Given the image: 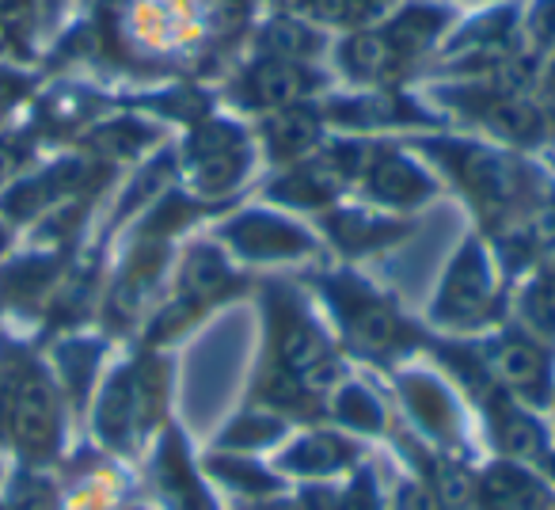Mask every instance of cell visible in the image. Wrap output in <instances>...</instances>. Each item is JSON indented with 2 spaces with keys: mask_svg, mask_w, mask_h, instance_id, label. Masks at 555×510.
Masks as SVG:
<instances>
[{
  "mask_svg": "<svg viewBox=\"0 0 555 510\" xmlns=\"http://www.w3.org/2000/svg\"><path fill=\"white\" fill-rule=\"evenodd\" d=\"M0 510H4V507H0Z\"/></svg>",
  "mask_w": 555,
  "mask_h": 510,
  "instance_id": "35",
  "label": "cell"
},
{
  "mask_svg": "<svg viewBox=\"0 0 555 510\" xmlns=\"http://www.w3.org/2000/svg\"><path fill=\"white\" fill-rule=\"evenodd\" d=\"M217 469H221L224 480H232V484H244L247 492H255V495H259V492H274V487H278L274 480L262 476V472L251 469V464H217Z\"/></svg>",
  "mask_w": 555,
  "mask_h": 510,
  "instance_id": "30",
  "label": "cell"
},
{
  "mask_svg": "<svg viewBox=\"0 0 555 510\" xmlns=\"http://www.w3.org/2000/svg\"><path fill=\"white\" fill-rule=\"evenodd\" d=\"M494 434L502 438V446H506L509 457H521V461H540V457L547 454L544 431H540V426L532 423L525 411L506 408V404L499 408V426H494Z\"/></svg>",
  "mask_w": 555,
  "mask_h": 510,
  "instance_id": "16",
  "label": "cell"
},
{
  "mask_svg": "<svg viewBox=\"0 0 555 510\" xmlns=\"http://www.w3.org/2000/svg\"><path fill=\"white\" fill-rule=\"evenodd\" d=\"M552 464H555V461H552Z\"/></svg>",
  "mask_w": 555,
  "mask_h": 510,
  "instance_id": "36",
  "label": "cell"
},
{
  "mask_svg": "<svg viewBox=\"0 0 555 510\" xmlns=\"http://www.w3.org/2000/svg\"><path fill=\"white\" fill-rule=\"evenodd\" d=\"M335 408H339L343 423L354 426V431H377V426H380V404L373 400L370 388H362V385L339 388V400H335Z\"/></svg>",
  "mask_w": 555,
  "mask_h": 510,
  "instance_id": "24",
  "label": "cell"
},
{
  "mask_svg": "<svg viewBox=\"0 0 555 510\" xmlns=\"http://www.w3.org/2000/svg\"><path fill=\"white\" fill-rule=\"evenodd\" d=\"M525 35L537 47H555V0H540L537 9L525 20Z\"/></svg>",
  "mask_w": 555,
  "mask_h": 510,
  "instance_id": "29",
  "label": "cell"
},
{
  "mask_svg": "<svg viewBox=\"0 0 555 510\" xmlns=\"http://www.w3.org/2000/svg\"><path fill=\"white\" fill-rule=\"evenodd\" d=\"M224 282H229V267H224V259L214 252V247L191 252V259H186V267H183V294L186 297L206 302V297H214Z\"/></svg>",
  "mask_w": 555,
  "mask_h": 510,
  "instance_id": "19",
  "label": "cell"
},
{
  "mask_svg": "<svg viewBox=\"0 0 555 510\" xmlns=\"http://www.w3.org/2000/svg\"><path fill=\"white\" fill-rule=\"evenodd\" d=\"M278 419H270V416H262V411H255V416H244L236 426H232L229 434H224V442L229 446H259V442H267V438H274L278 434Z\"/></svg>",
  "mask_w": 555,
  "mask_h": 510,
  "instance_id": "27",
  "label": "cell"
},
{
  "mask_svg": "<svg viewBox=\"0 0 555 510\" xmlns=\"http://www.w3.org/2000/svg\"><path fill=\"white\" fill-rule=\"evenodd\" d=\"M483 118L491 130L502 133V138L525 141V145H529V141H540V133H544V115H540L529 100H521V95H514V100H499V95H494Z\"/></svg>",
  "mask_w": 555,
  "mask_h": 510,
  "instance_id": "14",
  "label": "cell"
},
{
  "mask_svg": "<svg viewBox=\"0 0 555 510\" xmlns=\"http://www.w3.org/2000/svg\"><path fill=\"white\" fill-rule=\"evenodd\" d=\"M160 484H164L168 499L176 502L179 510H209L202 487L194 484L191 464H186L183 446H179V442H168V446H164V454H160Z\"/></svg>",
  "mask_w": 555,
  "mask_h": 510,
  "instance_id": "15",
  "label": "cell"
},
{
  "mask_svg": "<svg viewBox=\"0 0 555 510\" xmlns=\"http://www.w3.org/2000/svg\"><path fill=\"white\" fill-rule=\"evenodd\" d=\"M191 153H194V164H198L202 187H209V191L229 187L232 179L240 176V168H244V145H240L236 133L224 130V126H206L202 133H194Z\"/></svg>",
  "mask_w": 555,
  "mask_h": 510,
  "instance_id": "9",
  "label": "cell"
},
{
  "mask_svg": "<svg viewBox=\"0 0 555 510\" xmlns=\"http://www.w3.org/2000/svg\"><path fill=\"white\" fill-rule=\"evenodd\" d=\"M229 240L236 252L251 255V259H282V255H305L312 247L309 232L297 225L278 221V217L247 214L229 225Z\"/></svg>",
  "mask_w": 555,
  "mask_h": 510,
  "instance_id": "7",
  "label": "cell"
},
{
  "mask_svg": "<svg viewBox=\"0 0 555 510\" xmlns=\"http://www.w3.org/2000/svg\"><path fill=\"white\" fill-rule=\"evenodd\" d=\"M247 95H251V103H259L267 111H286L297 107L309 95V77H305L301 65L270 58V62L255 65L247 73Z\"/></svg>",
  "mask_w": 555,
  "mask_h": 510,
  "instance_id": "10",
  "label": "cell"
},
{
  "mask_svg": "<svg viewBox=\"0 0 555 510\" xmlns=\"http://www.w3.org/2000/svg\"><path fill=\"white\" fill-rule=\"evenodd\" d=\"M262 42H267V50L274 58H282V62H309L312 54L320 50L317 35L309 31L305 24H297V20H274V24L262 31Z\"/></svg>",
  "mask_w": 555,
  "mask_h": 510,
  "instance_id": "20",
  "label": "cell"
},
{
  "mask_svg": "<svg viewBox=\"0 0 555 510\" xmlns=\"http://www.w3.org/2000/svg\"><path fill=\"white\" fill-rule=\"evenodd\" d=\"M487 370L494 381L514 388L529 404H544L552 393V370H547V355L525 335H502L487 355Z\"/></svg>",
  "mask_w": 555,
  "mask_h": 510,
  "instance_id": "5",
  "label": "cell"
},
{
  "mask_svg": "<svg viewBox=\"0 0 555 510\" xmlns=\"http://www.w3.org/2000/svg\"><path fill=\"white\" fill-rule=\"evenodd\" d=\"M365 187H370L373 199L388 202V206H415V202H423L430 194L426 171L396 153L373 156V164L365 168Z\"/></svg>",
  "mask_w": 555,
  "mask_h": 510,
  "instance_id": "8",
  "label": "cell"
},
{
  "mask_svg": "<svg viewBox=\"0 0 555 510\" xmlns=\"http://www.w3.org/2000/svg\"><path fill=\"white\" fill-rule=\"evenodd\" d=\"M335 302H339V309H343V328H347L358 347L385 350L400 340V320H396V313L388 309L385 302H377L373 294L354 290V282H343Z\"/></svg>",
  "mask_w": 555,
  "mask_h": 510,
  "instance_id": "6",
  "label": "cell"
},
{
  "mask_svg": "<svg viewBox=\"0 0 555 510\" xmlns=\"http://www.w3.org/2000/svg\"><path fill=\"white\" fill-rule=\"evenodd\" d=\"M403 393H408V400H411V408H415V416L423 419L430 431H446V426H453V408H449V400H446V393H441L434 381H423V378H415L411 385H403Z\"/></svg>",
  "mask_w": 555,
  "mask_h": 510,
  "instance_id": "23",
  "label": "cell"
},
{
  "mask_svg": "<svg viewBox=\"0 0 555 510\" xmlns=\"http://www.w3.org/2000/svg\"><path fill=\"white\" fill-rule=\"evenodd\" d=\"M370 0H309V12L320 24H354L365 16Z\"/></svg>",
  "mask_w": 555,
  "mask_h": 510,
  "instance_id": "28",
  "label": "cell"
},
{
  "mask_svg": "<svg viewBox=\"0 0 555 510\" xmlns=\"http://www.w3.org/2000/svg\"><path fill=\"white\" fill-rule=\"evenodd\" d=\"M160 264H164L160 252H141L138 259H133L130 271L122 275V282H118L115 297H111V313H115V320H130L133 313H138L141 297L149 294V286H153Z\"/></svg>",
  "mask_w": 555,
  "mask_h": 510,
  "instance_id": "17",
  "label": "cell"
},
{
  "mask_svg": "<svg viewBox=\"0 0 555 510\" xmlns=\"http://www.w3.org/2000/svg\"><path fill=\"white\" fill-rule=\"evenodd\" d=\"M0 423H4V393H0Z\"/></svg>",
  "mask_w": 555,
  "mask_h": 510,
  "instance_id": "33",
  "label": "cell"
},
{
  "mask_svg": "<svg viewBox=\"0 0 555 510\" xmlns=\"http://www.w3.org/2000/svg\"><path fill=\"white\" fill-rule=\"evenodd\" d=\"M441 156L449 161V171L461 179V187L479 202V206H509L521 191V171L506 156L479 145H441Z\"/></svg>",
  "mask_w": 555,
  "mask_h": 510,
  "instance_id": "4",
  "label": "cell"
},
{
  "mask_svg": "<svg viewBox=\"0 0 555 510\" xmlns=\"http://www.w3.org/2000/svg\"><path fill=\"white\" fill-rule=\"evenodd\" d=\"M12 510H62V507H57V492L50 487V480L24 472L16 480V487H12Z\"/></svg>",
  "mask_w": 555,
  "mask_h": 510,
  "instance_id": "26",
  "label": "cell"
},
{
  "mask_svg": "<svg viewBox=\"0 0 555 510\" xmlns=\"http://www.w3.org/2000/svg\"><path fill=\"white\" fill-rule=\"evenodd\" d=\"M400 510H446L430 484H403L400 487Z\"/></svg>",
  "mask_w": 555,
  "mask_h": 510,
  "instance_id": "31",
  "label": "cell"
},
{
  "mask_svg": "<svg viewBox=\"0 0 555 510\" xmlns=\"http://www.w3.org/2000/svg\"><path fill=\"white\" fill-rule=\"evenodd\" d=\"M332 237L339 240L347 252H362V247H373V244H385V240H396L400 229L392 221H373L365 214H335L327 221Z\"/></svg>",
  "mask_w": 555,
  "mask_h": 510,
  "instance_id": "18",
  "label": "cell"
},
{
  "mask_svg": "<svg viewBox=\"0 0 555 510\" xmlns=\"http://www.w3.org/2000/svg\"><path fill=\"white\" fill-rule=\"evenodd\" d=\"M521 317L540 340L555 335V275H540L521 297Z\"/></svg>",
  "mask_w": 555,
  "mask_h": 510,
  "instance_id": "22",
  "label": "cell"
},
{
  "mask_svg": "<svg viewBox=\"0 0 555 510\" xmlns=\"http://www.w3.org/2000/svg\"><path fill=\"white\" fill-rule=\"evenodd\" d=\"M494 309L491 264L479 244H464L441 282V297L434 302V320L441 324H479Z\"/></svg>",
  "mask_w": 555,
  "mask_h": 510,
  "instance_id": "3",
  "label": "cell"
},
{
  "mask_svg": "<svg viewBox=\"0 0 555 510\" xmlns=\"http://www.w3.org/2000/svg\"><path fill=\"white\" fill-rule=\"evenodd\" d=\"M4 426L16 438V446L35 461L54 454L57 438H62V408H57V393L47 373L24 366L12 378V388L4 396Z\"/></svg>",
  "mask_w": 555,
  "mask_h": 510,
  "instance_id": "1",
  "label": "cell"
},
{
  "mask_svg": "<svg viewBox=\"0 0 555 510\" xmlns=\"http://www.w3.org/2000/svg\"><path fill=\"white\" fill-rule=\"evenodd\" d=\"M350 461V446L335 434H309L301 438L286 457H282V469L286 472H335Z\"/></svg>",
  "mask_w": 555,
  "mask_h": 510,
  "instance_id": "13",
  "label": "cell"
},
{
  "mask_svg": "<svg viewBox=\"0 0 555 510\" xmlns=\"http://www.w3.org/2000/svg\"><path fill=\"white\" fill-rule=\"evenodd\" d=\"M160 404V373L156 370H126L103 388L95 431L107 446H126L138 431H145Z\"/></svg>",
  "mask_w": 555,
  "mask_h": 510,
  "instance_id": "2",
  "label": "cell"
},
{
  "mask_svg": "<svg viewBox=\"0 0 555 510\" xmlns=\"http://www.w3.org/2000/svg\"><path fill=\"white\" fill-rule=\"evenodd\" d=\"M320 138V118L305 107H286L278 111L267 126V141H270V153L278 161H294V156L309 153Z\"/></svg>",
  "mask_w": 555,
  "mask_h": 510,
  "instance_id": "11",
  "label": "cell"
},
{
  "mask_svg": "<svg viewBox=\"0 0 555 510\" xmlns=\"http://www.w3.org/2000/svg\"><path fill=\"white\" fill-rule=\"evenodd\" d=\"M411 111H403L400 100H354L347 107H335V118L350 126H388V123H403Z\"/></svg>",
  "mask_w": 555,
  "mask_h": 510,
  "instance_id": "25",
  "label": "cell"
},
{
  "mask_svg": "<svg viewBox=\"0 0 555 510\" xmlns=\"http://www.w3.org/2000/svg\"><path fill=\"white\" fill-rule=\"evenodd\" d=\"M343 62L354 77L380 80L392 77V69L400 65V50L388 42V35H354V39L343 47Z\"/></svg>",
  "mask_w": 555,
  "mask_h": 510,
  "instance_id": "12",
  "label": "cell"
},
{
  "mask_svg": "<svg viewBox=\"0 0 555 510\" xmlns=\"http://www.w3.org/2000/svg\"><path fill=\"white\" fill-rule=\"evenodd\" d=\"M16 164H20L16 149H12V145H4V141H0V183H4V179H9L12 171H16Z\"/></svg>",
  "mask_w": 555,
  "mask_h": 510,
  "instance_id": "32",
  "label": "cell"
},
{
  "mask_svg": "<svg viewBox=\"0 0 555 510\" xmlns=\"http://www.w3.org/2000/svg\"><path fill=\"white\" fill-rule=\"evenodd\" d=\"M441 24H446V16H441V12L411 9V12H403L392 27H388V42H392L400 54H403V50H408V54H415V50L430 47V42L438 39Z\"/></svg>",
  "mask_w": 555,
  "mask_h": 510,
  "instance_id": "21",
  "label": "cell"
},
{
  "mask_svg": "<svg viewBox=\"0 0 555 510\" xmlns=\"http://www.w3.org/2000/svg\"><path fill=\"white\" fill-rule=\"evenodd\" d=\"M4 240H9V237H4V229H0V247H4Z\"/></svg>",
  "mask_w": 555,
  "mask_h": 510,
  "instance_id": "34",
  "label": "cell"
}]
</instances>
